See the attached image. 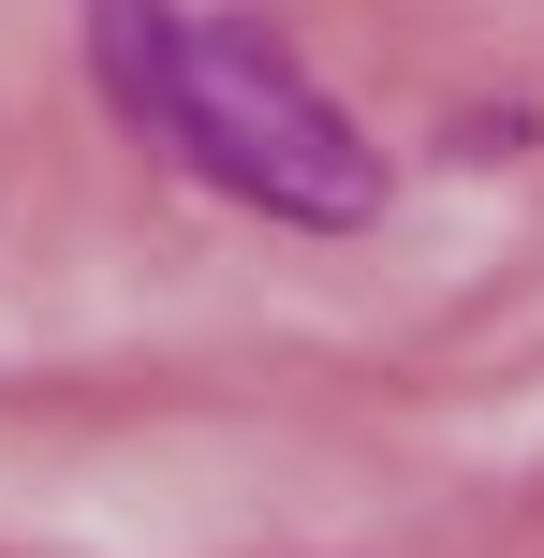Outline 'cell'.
I'll list each match as a JSON object with an SVG mask.
<instances>
[{
    "instance_id": "1",
    "label": "cell",
    "mask_w": 544,
    "mask_h": 558,
    "mask_svg": "<svg viewBox=\"0 0 544 558\" xmlns=\"http://www.w3.org/2000/svg\"><path fill=\"white\" fill-rule=\"evenodd\" d=\"M88 59H104L118 118L192 192L251 206V221H294V235H353L383 206V147L353 133V104H324V74L280 29L192 15V0H88Z\"/></svg>"
}]
</instances>
